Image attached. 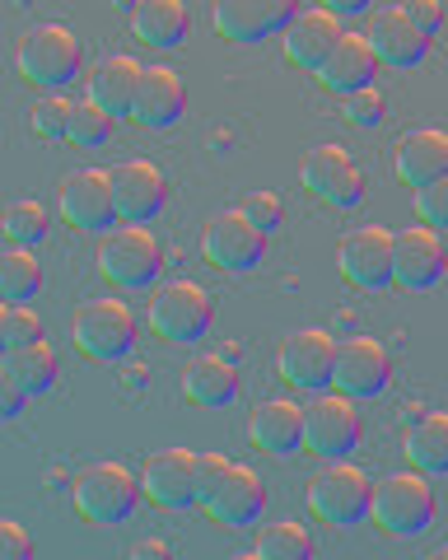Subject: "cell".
Wrapping results in <instances>:
<instances>
[{
    "label": "cell",
    "instance_id": "obj_1",
    "mask_svg": "<svg viewBox=\"0 0 448 560\" xmlns=\"http://www.w3.org/2000/svg\"><path fill=\"white\" fill-rule=\"evenodd\" d=\"M201 510L224 528H252L267 510V486L248 463L201 453Z\"/></svg>",
    "mask_w": 448,
    "mask_h": 560
},
{
    "label": "cell",
    "instance_id": "obj_2",
    "mask_svg": "<svg viewBox=\"0 0 448 560\" xmlns=\"http://www.w3.org/2000/svg\"><path fill=\"white\" fill-rule=\"evenodd\" d=\"M80 66H84V47L75 38V28L57 24V20L33 24L20 38V47H14V70L43 94L66 90V84L80 75Z\"/></svg>",
    "mask_w": 448,
    "mask_h": 560
},
{
    "label": "cell",
    "instance_id": "obj_3",
    "mask_svg": "<svg viewBox=\"0 0 448 560\" xmlns=\"http://www.w3.org/2000/svg\"><path fill=\"white\" fill-rule=\"evenodd\" d=\"M374 477L351 458H327V467L308 481V510L327 528H355L374 514Z\"/></svg>",
    "mask_w": 448,
    "mask_h": 560
},
{
    "label": "cell",
    "instance_id": "obj_4",
    "mask_svg": "<svg viewBox=\"0 0 448 560\" xmlns=\"http://www.w3.org/2000/svg\"><path fill=\"white\" fill-rule=\"evenodd\" d=\"M164 271V243L150 224H117L98 243V276L117 290H150Z\"/></svg>",
    "mask_w": 448,
    "mask_h": 560
},
{
    "label": "cell",
    "instance_id": "obj_5",
    "mask_svg": "<svg viewBox=\"0 0 448 560\" xmlns=\"http://www.w3.org/2000/svg\"><path fill=\"white\" fill-rule=\"evenodd\" d=\"M374 523L398 541L421 537L429 523H435V486H429V471L406 467V471H392V477L378 481Z\"/></svg>",
    "mask_w": 448,
    "mask_h": 560
},
{
    "label": "cell",
    "instance_id": "obj_6",
    "mask_svg": "<svg viewBox=\"0 0 448 560\" xmlns=\"http://www.w3.org/2000/svg\"><path fill=\"white\" fill-rule=\"evenodd\" d=\"M145 495L141 477L127 467V463H90L71 481V500L84 523H94V528H113V523H122L135 500Z\"/></svg>",
    "mask_w": 448,
    "mask_h": 560
},
{
    "label": "cell",
    "instance_id": "obj_7",
    "mask_svg": "<svg viewBox=\"0 0 448 560\" xmlns=\"http://www.w3.org/2000/svg\"><path fill=\"white\" fill-rule=\"evenodd\" d=\"M71 341L80 346V355H90L94 364H117L131 355L135 346V313L127 300H84L71 313Z\"/></svg>",
    "mask_w": 448,
    "mask_h": 560
},
{
    "label": "cell",
    "instance_id": "obj_8",
    "mask_svg": "<svg viewBox=\"0 0 448 560\" xmlns=\"http://www.w3.org/2000/svg\"><path fill=\"white\" fill-rule=\"evenodd\" d=\"M267 238L271 234L262 230V224L248 220L244 206H229V210H220V215L205 220V230H201V257L211 261L215 271H224V276H244L252 267H262Z\"/></svg>",
    "mask_w": 448,
    "mask_h": 560
},
{
    "label": "cell",
    "instance_id": "obj_9",
    "mask_svg": "<svg viewBox=\"0 0 448 560\" xmlns=\"http://www.w3.org/2000/svg\"><path fill=\"white\" fill-rule=\"evenodd\" d=\"M215 323V304L197 280H164L160 290L150 294V327L154 337L178 341V346H197Z\"/></svg>",
    "mask_w": 448,
    "mask_h": 560
},
{
    "label": "cell",
    "instance_id": "obj_10",
    "mask_svg": "<svg viewBox=\"0 0 448 560\" xmlns=\"http://www.w3.org/2000/svg\"><path fill=\"white\" fill-rule=\"evenodd\" d=\"M337 271L365 294L388 290L398 280V234L384 224H359L337 243Z\"/></svg>",
    "mask_w": 448,
    "mask_h": 560
},
{
    "label": "cell",
    "instance_id": "obj_11",
    "mask_svg": "<svg viewBox=\"0 0 448 560\" xmlns=\"http://www.w3.org/2000/svg\"><path fill=\"white\" fill-rule=\"evenodd\" d=\"M337 350H341V341L332 331L299 327L281 341V350H275V370H281V378L295 393L314 397V393H327L337 383Z\"/></svg>",
    "mask_w": 448,
    "mask_h": 560
},
{
    "label": "cell",
    "instance_id": "obj_12",
    "mask_svg": "<svg viewBox=\"0 0 448 560\" xmlns=\"http://www.w3.org/2000/svg\"><path fill=\"white\" fill-rule=\"evenodd\" d=\"M57 210L80 234H108L113 224H122L117 191H113V168H75L57 191Z\"/></svg>",
    "mask_w": 448,
    "mask_h": 560
},
{
    "label": "cell",
    "instance_id": "obj_13",
    "mask_svg": "<svg viewBox=\"0 0 448 560\" xmlns=\"http://www.w3.org/2000/svg\"><path fill=\"white\" fill-rule=\"evenodd\" d=\"M299 183L308 187V197L332 210H355L365 201V168L346 145H314L299 164Z\"/></svg>",
    "mask_w": 448,
    "mask_h": 560
},
{
    "label": "cell",
    "instance_id": "obj_14",
    "mask_svg": "<svg viewBox=\"0 0 448 560\" xmlns=\"http://www.w3.org/2000/svg\"><path fill=\"white\" fill-rule=\"evenodd\" d=\"M145 495L168 514L201 504V453L197 448H154L141 467Z\"/></svg>",
    "mask_w": 448,
    "mask_h": 560
},
{
    "label": "cell",
    "instance_id": "obj_15",
    "mask_svg": "<svg viewBox=\"0 0 448 560\" xmlns=\"http://www.w3.org/2000/svg\"><path fill=\"white\" fill-rule=\"evenodd\" d=\"M304 411H308V453H318V458H351L359 434H365L355 397H346L341 388H327L308 397Z\"/></svg>",
    "mask_w": 448,
    "mask_h": 560
},
{
    "label": "cell",
    "instance_id": "obj_16",
    "mask_svg": "<svg viewBox=\"0 0 448 560\" xmlns=\"http://www.w3.org/2000/svg\"><path fill=\"white\" fill-rule=\"evenodd\" d=\"M295 14H299V0H211V24L229 43L281 38Z\"/></svg>",
    "mask_w": 448,
    "mask_h": 560
},
{
    "label": "cell",
    "instance_id": "obj_17",
    "mask_svg": "<svg viewBox=\"0 0 448 560\" xmlns=\"http://www.w3.org/2000/svg\"><path fill=\"white\" fill-rule=\"evenodd\" d=\"M388 378H392V350L378 337H369V331H355V337L341 341V350H337V383H332V388H341L355 401H365V397L384 393Z\"/></svg>",
    "mask_w": 448,
    "mask_h": 560
},
{
    "label": "cell",
    "instance_id": "obj_18",
    "mask_svg": "<svg viewBox=\"0 0 448 560\" xmlns=\"http://www.w3.org/2000/svg\"><path fill=\"white\" fill-rule=\"evenodd\" d=\"M248 440L267 458H295L299 448H308V411L295 397H267L257 401V411L248 420Z\"/></svg>",
    "mask_w": 448,
    "mask_h": 560
},
{
    "label": "cell",
    "instance_id": "obj_19",
    "mask_svg": "<svg viewBox=\"0 0 448 560\" xmlns=\"http://www.w3.org/2000/svg\"><path fill=\"white\" fill-rule=\"evenodd\" d=\"M365 38L374 43V51L384 57V66L392 70H411L425 61L429 51V33L411 20L406 5H384V10H369V24H365Z\"/></svg>",
    "mask_w": 448,
    "mask_h": 560
},
{
    "label": "cell",
    "instance_id": "obj_20",
    "mask_svg": "<svg viewBox=\"0 0 448 560\" xmlns=\"http://www.w3.org/2000/svg\"><path fill=\"white\" fill-rule=\"evenodd\" d=\"M341 38H346V28H341V14L314 5V10H299L295 20L285 24V33H281V51H285V61H290V66L314 70V75H318L322 61L332 57Z\"/></svg>",
    "mask_w": 448,
    "mask_h": 560
},
{
    "label": "cell",
    "instance_id": "obj_21",
    "mask_svg": "<svg viewBox=\"0 0 448 560\" xmlns=\"http://www.w3.org/2000/svg\"><path fill=\"white\" fill-rule=\"evenodd\" d=\"M448 271V248H444V234L435 224H406L398 230V285L402 290H435Z\"/></svg>",
    "mask_w": 448,
    "mask_h": 560
},
{
    "label": "cell",
    "instance_id": "obj_22",
    "mask_svg": "<svg viewBox=\"0 0 448 560\" xmlns=\"http://www.w3.org/2000/svg\"><path fill=\"white\" fill-rule=\"evenodd\" d=\"M113 191H117V210L127 224H150L168 201V183L164 168L154 160H122L113 164Z\"/></svg>",
    "mask_w": 448,
    "mask_h": 560
},
{
    "label": "cell",
    "instance_id": "obj_23",
    "mask_svg": "<svg viewBox=\"0 0 448 560\" xmlns=\"http://www.w3.org/2000/svg\"><path fill=\"white\" fill-rule=\"evenodd\" d=\"M131 38L150 51H178L192 38V10H187V0H135Z\"/></svg>",
    "mask_w": 448,
    "mask_h": 560
},
{
    "label": "cell",
    "instance_id": "obj_24",
    "mask_svg": "<svg viewBox=\"0 0 448 560\" xmlns=\"http://www.w3.org/2000/svg\"><path fill=\"white\" fill-rule=\"evenodd\" d=\"M392 173L406 187H425L448 173V131L444 127H411L392 150Z\"/></svg>",
    "mask_w": 448,
    "mask_h": 560
},
{
    "label": "cell",
    "instance_id": "obj_25",
    "mask_svg": "<svg viewBox=\"0 0 448 560\" xmlns=\"http://www.w3.org/2000/svg\"><path fill=\"white\" fill-rule=\"evenodd\" d=\"M187 113V84L174 66H150L141 80V94H135L131 121L145 131H164Z\"/></svg>",
    "mask_w": 448,
    "mask_h": 560
},
{
    "label": "cell",
    "instance_id": "obj_26",
    "mask_svg": "<svg viewBox=\"0 0 448 560\" xmlns=\"http://www.w3.org/2000/svg\"><path fill=\"white\" fill-rule=\"evenodd\" d=\"M378 66H384V57L374 51V43L365 38V33H346V38L337 43L332 57L322 61L318 84L322 90H332V94H359V90H369L374 84Z\"/></svg>",
    "mask_w": 448,
    "mask_h": 560
},
{
    "label": "cell",
    "instance_id": "obj_27",
    "mask_svg": "<svg viewBox=\"0 0 448 560\" xmlns=\"http://www.w3.org/2000/svg\"><path fill=\"white\" fill-rule=\"evenodd\" d=\"M145 70L150 66H141L131 51H113V57L94 61V70H90V98H98L113 117H131Z\"/></svg>",
    "mask_w": 448,
    "mask_h": 560
},
{
    "label": "cell",
    "instance_id": "obj_28",
    "mask_svg": "<svg viewBox=\"0 0 448 560\" xmlns=\"http://www.w3.org/2000/svg\"><path fill=\"white\" fill-rule=\"evenodd\" d=\"M182 397L197 401V407H229V401L238 397V364L229 355H197L187 360L182 370Z\"/></svg>",
    "mask_w": 448,
    "mask_h": 560
},
{
    "label": "cell",
    "instance_id": "obj_29",
    "mask_svg": "<svg viewBox=\"0 0 448 560\" xmlns=\"http://www.w3.org/2000/svg\"><path fill=\"white\" fill-rule=\"evenodd\" d=\"M402 453L411 467L429 471V477H448V411H425L406 425Z\"/></svg>",
    "mask_w": 448,
    "mask_h": 560
},
{
    "label": "cell",
    "instance_id": "obj_30",
    "mask_svg": "<svg viewBox=\"0 0 448 560\" xmlns=\"http://www.w3.org/2000/svg\"><path fill=\"white\" fill-rule=\"evenodd\" d=\"M0 374H10L28 397H43L51 393V383H57L61 374V360H57V350H51V341H33V346H14L5 350V370Z\"/></svg>",
    "mask_w": 448,
    "mask_h": 560
},
{
    "label": "cell",
    "instance_id": "obj_31",
    "mask_svg": "<svg viewBox=\"0 0 448 560\" xmlns=\"http://www.w3.org/2000/svg\"><path fill=\"white\" fill-rule=\"evenodd\" d=\"M38 290H43V261H38V253L24 248V243H10V253L0 257V294H5L10 304H24Z\"/></svg>",
    "mask_w": 448,
    "mask_h": 560
},
{
    "label": "cell",
    "instance_id": "obj_32",
    "mask_svg": "<svg viewBox=\"0 0 448 560\" xmlns=\"http://www.w3.org/2000/svg\"><path fill=\"white\" fill-rule=\"evenodd\" d=\"M51 234V206L38 197H20L5 206V238L24 243V248H38V243Z\"/></svg>",
    "mask_w": 448,
    "mask_h": 560
},
{
    "label": "cell",
    "instance_id": "obj_33",
    "mask_svg": "<svg viewBox=\"0 0 448 560\" xmlns=\"http://www.w3.org/2000/svg\"><path fill=\"white\" fill-rule=\"evenodd\" d=\"M257 556H275V560H304V556H314V533H308L299 518L267 523V528L257 533Z\"/></svg>",
    "mask_w": 448,
    "mask_h": 560
},
{
    "label": "cell",
    "instance_id": "obj_34",
    "mask_svg": "<svg viewBox=\"0 0 448 560\" xmlns=\"http://www.w3.org/2000/svg\"><path fill=\"white\" fill-rule=\"evenodd\" d=\"M71 113H75V98H66V90L38 94L28 108V131L43 140H66L71 136Z\"/></svg>",
    "mask_w": 448,
    "mask_h": 560
},
{
    "label": "cell",
    "instance_id": "obj_35",
    "mask_svg": "<svg viewBox=\"0 0 448 560\" xmlns=\"http://www.w3.org/2000/svg\"><path fill=\"white\" fill-rule=\"evenodd\" d=\"M113 127H117V117H113L108 108H103L98 98L84 94V98H75L71 136H66V140H75V145H90V150H94V145H103V140L113 136Z\"/></svg>",
    "mask_w": 448,
    "mask_h": 560
},
{
    "label": "cell",
    "instance_id": "obj_36",
    "mask_svg": "<svg viewBox=\"0 0 448 560\" xmlns=\"http://www.w3.org/2000/svg\"><path fill=\"white\" fill-rule=\"evenodd\" d=\"M43 337H47V327H43L38 313L24 308V304H5V313H0V341H5V350L33 346V341H43Z\"/></svg>",
    "mask_w": 448,
    "mask_h": 560
},
{
    "label": "cell",
    "instance_id": "obj_37",
    "mask_svg": "<svg viewBox=\"0 0 448 560\" xmlns=\"http://www.w3.org/2000/svg\"><path fill=\"white\" fill-rule=\"evenodd\" d=\"M384 117H388V98H384L378 84H369V90H359V94H346V121L355 131L384 127Z\"/></svg>",
    "mask_w": 448,
    "mask_h": 560
},
{
    "label": "cell",
    "instance_id": "obj_38",
    "mask_svg": "<svg viewBox=\"0 0 448 560\" xmlns=\"http://www.w3.org/2000/svg\"><path fill=\"white\" fill-rule=\"evenodd\" d=\"M248 210V220L252 224H262L267 234H275L285 224V206H281V197H275L271 187H252V191H244V201H238Z\"/></svg>",
    "mask_w": 448,
    "mask_h": 560
},
{
    "label": "cell",
    "instance_id": "obj_39",
    "mask_svg": "<svg viewBox=\"0 0 448 560\" xmlns=\"http://www.w3.org/2000/svg\"><path fill=\"white\" fill-rule=\"evenodd\" d=\"M416 215L425 224H435L439 234H448V173H444V178H435V183L416 187Z\"/></svg>",
    "mask_w": 448,
    "mask_h": 560
},
{
    "label": "cell",
    "instance_id": "obj_40",
    "mask_svg": "<svg viewBox=\"0 0 448 560\" xmlns=\"http://www.w3.org/2000/svg\"><path fill=\"white\" fill-rule=\"evenodd\" d=\"M33 556V537L24 533L20 518H0V560H24Z\"/></svg>",
    "mask_w": 448,
    "mask_h": 560
},
{
    "label": "cell",
    "instance_id": "obj_41",
    "mask_svg": "<svg viewBox=\"0 0 448 560\" xmlns=\"http://www.w3.org/2000/svg\"><path fill=\"white\" fill-rule=\"evenodd\" d=\"M402 5H406L411 20L429 33V38H439V28H444V5L439 0H402Z\"/></svg>",
    "mask_w": 448,
    "mask_h": 560
},
{
    "label": "cell",
    "instance_id": "obj_42",
    "mask_svg": "<svg viewBox=\"0 0 448 560\" xmlns=\"http://www.w3.org/2000/svg\"><path fill=\"white\" fill-rule=\"evenodd\" d=\"M318 5L341 14V20H355V14H369L374 10V0H318Z\"/></svg>",
    "mask_w": 448,
    "mask_h": 560
},
{
    "label": "cell",
    "instance_id": "obj_43",
    "mask_svg": "<svg viewBox=\"0 0 448 560\" xmlns=\"http://www.w3.org/2000/svg\"><path fill=\"white\" fill-rule=\"evenodd\" d=\"M131 556H174V547H168L164 537H145V541H135Z\"/></svg>",
    "mask_w": 448,
    "mask_h": 560
},
{
    "label": "cell",
    "instance_id": "obj_44",
    "mask_svg": "<svg viewBox=\"0 0 448 560\" xmlns=\"http://www.w3.org/2000/svg\"><path fill=\"white\" fill-rule=\"evenodd\" d=\"M439 556H448V541H444V547H439Z\"/></svg>",
    "mask_w": 448,
    "mask_h": 560
}]
</instances>
